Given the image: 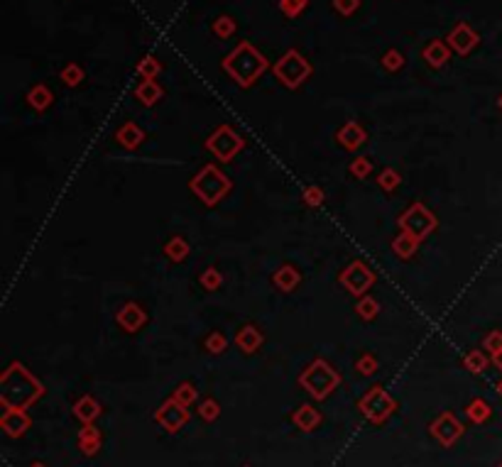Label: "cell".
<instances>
[{
    "mask_svg": "<svg viewBox=\"0 0 502 467\" xmlns=\"http://www.w3.org/2000/svg\"><path fill=\"white\" fill-rule=\"evenodd\" d=\"M45 394V387L22 365H13L0 382V401L6 408H27Z\"/></svg>",
    "mask_w": 502,
    "mask_h": 467,
    "instance_id": "cell-1",
    "label": "cell"
},
{
    "mask_svg": "<svg viewBox=\"0 0 502 467\" xmlns=\"http://www.w3.org/2000/svg\"><path fill=\"white\" fill-rule=\"evenodd\" d=\"M299 384L307 389L317 401H321V399H326L328 394L338 389V384H341V374H338L328 362L317 360V362L309 365V367L301 372Z\"/></svg>",
    "mask_w": 502,
    "mask_h": 467,
    "instance_id": "cell-2",
    "label": "cell"
},
{
    "mask_svg": "<svg viewBox=\"0 0 502 467\" xmlns=\"http://www.w3.org/2000/svg\"><path fill=\"white\" fill-rule=\"evenodd\" d=\"M395 408H397V401L382 387L367 389L365 397L358 401V411H360L370 423H375V426L385 423L387 418L395 413Z\"/></svg>",
    "mask_w": 502,
    "mask_h": 467,
    "instance_id": "cell-3",
    "label": "cell"
},
{
    "mask_svg": "<svg viewBox=\"0 0 502 467\" xmlns=\"http://www.w3.org/2000/svg\"><path fill=\"white\" fill-rule=\"evenodd\" d=\"M226 69L231 71L233 76H236L238 81H241L243 86H248L252 79H257L260 76V71L265 69V59H262L257 52H252L250 47V54H248V59H243V52H233L231 56H228L226 61Z\"/></svg>",
    "mask_w": 502,
    "mask_h": 467,
    "instance_id": "cell-4",
    "label": "cell"
},
{
    "mask_svg": "<svg viewBox=\"0 0 502 467\" xmlns=\"http://www.w3.org/2000/svg\"><path fill=\"white\" fill-rule=\"evenodd\" d=\"M400 228L407 235H412V238L424 240L434 228H436V218H434V213H429L422 204H417L400 218Z\"/></svg>",
    "mask_w": 502,
    "mask_h": 467,
    "instance_id": "cell-5",
    "label": "cell"
},
{
    "mask_svg": "<svg viewBox=\"0 0 502 467\" xmlns=\"http://www.w3.org/2000/svg\"><path fill=\"white\" fill-rule=\"evenodd\" d=\"M199 179L206 181V186H204V184H191V186L199 191V196L206 201V204H216V201L228 191V186H231L226 181V176H223L221 171L216 169V167H206V169L199 174Z\"/></svg>",
    "mask_w": 502,
    "mask_h": 467,
    "instance_id": "cell-6",
    "label": "cell"
},
{
    "mask_svg": "<svg viewBox=\"0 0 502 467\" xmlns=\"http://www.w3.org/2000/svg\"><path fill=\"white\" fill-rule=\"evenodd\" d=\"M155 421L160 423L167 433H176L184 428L186 421H189V411H186V406H181L179 401H174V399L169 397L160 408H157Z\"/></svg>",
    "mask_w": 502,
    "mask_h": 467,
    "instance_id": "cell-7",
    "label": "cell"
},
{
    "mask_svg": "<svg viewBox=\"0 0 502 467\" xmlns=\"http://www.w3.org/2000/svg\"><path fill=\"white\" fill-rule=\"evenodd\" d=\"M429 433H432V436L436 438V441L441 443L443 447H451L453 443H456L458 438L463 436V426H461V421L453 416V413L443 411L441 416H439L436 421L429 426Z\"/></svg>",
    "mask_w": 502,
    "mask_h": 467,
    "instance_id": "cell-8",
    "label": "cell"
},
{
    "mask_svg": "<svg viewBox=\"0 0 502 467\" xmlns=\"http://www.w3.org/2000/svg\"><path fill=\"white\" fill-rule=\"evenodd\" d=\"M241 147H243V139L238 137L231 128H221L216 135H211V139H208V149L216 152L221 160H231Z\"/></svg>",
    "mask_w": 502,
    "mask_h": 467,
    "instance_id": "cell-9",
    "label": "cell"
},
{
    "mask_svg": "<svg viewBox=\"0 0 502 467\" xmlns=\"http://www.w3.org/2000/svg\"><path fill=\"white\" fill-rule=\"evenodd\" d=\"M341 282H343V286H346L348 291L363 293L372 282H375V274H372L363 262H356V264H351V267H348L346 272L341 274Z\"/></svg>",
    "mask_w": 502,
    "mask_h": 467,
    "instance_id": "cell-10",
    "label": "cell"
},
{
    "mask_svg": "<svg viewBox=\"0 0 502 467\" xmlns=\"http://www.w3.org/2000/svg\"><path fill=\"white\" fill-rule=\"evenodd\" d=\"M304 64H307V61L301 59L296 52H289V54H287L284 59L277 64L275 71H277V76H280V79L284 81L287 86H296L301 79H304V76L309 74V71H296V66H304Z\"/></svg>",
    "mask_w": 502,
    "mask_h": 467,
    "instance_id": "cell-11",
    "label": "cell"
},
{
    "mask_svg": "<svg viewBox=\"0 0 502 467\" xmlns=\"http://www.w3.org/2000/svg\"><path fill=\"white\" fill-rule=\"evenodd\" d=\"M30 416L25 413V408H6L3 418H0V426L10 438H20L25 436V431L30 428Z\"/></svg>",
    "mask_w": 502,
    "mask_h": 467,
    "instance_id": "cell-12",
    "label": "cell"
},
{
    "mask_svg": "<svg viewBox=\"0 0 502 467\" xmlns=\"http://www.w3.org/2000/svg\"><path fill=\"white\" fill-rule=\"evenodd\" d=\"M291 421H294V426L299 428V431L312 433L314 428H319V423H321V413L314 406H309V404H304V406H299V411L291 416Z\"/></svg>",
    "mask_w": 502,
    "mask_h": 467,
    "instance_id": "cell-13",
    "label": "cell"
},
{
    "mask_svg": "<svg viewBox=\"0 0 502 467\" xmlns=\"http://www.w3.org/2000/svg\"><path fill=\"white\" fill-rule=\"evenodd\" d=\"M74 416L79 418L81 423L91 426V423H93L96 418L100 416V406H98V401H96L93 397H84V399H79V401L74 404Z\"/></svg>",
    "mask_w": 502,
    "mask_h": 467,
    "instance_id": "cell-14",
    "label": "cell"
},
{
    "mask_svg": "<svg viewBox=\"0 0 502 467\" xmlns=\"http://www.w3.org/2000/svg\"><path fill=\"white\" fill-rule=\"evenodd\" d=\"M79 447L84 450V455H96L100 447V433L93 428V423L91 426H86L84 431L79 433Z\"/></svg>",
    "mask_w": 502,
    "mask_h": 467,
    "instance_id": "cell-15",
    "label": "cell"
},
{
    "mask_svg": "<svg viewBox=\"0 0 502 467\" xmlns=\"http://www.w3.org/2000/svg\"><path fill=\"white\" fill-rule=\"evenodd\" d=\"M338 139H341V144H346L348 149H356L358 144H360L363 139H365V132H363V130L358 128L356 123H348L346 128H343L341 132H338Z\"/></svg>",
    "mask_w": 502,
    "mask_h": 467,
    "instance_id": "cell-16",
    "label": "cell"
},
{
    "mask_svg": "<svg viewBox=\"0 0 502 467\" xmlns=\"http://www.w3.org/2000/svg\"><path fill=\"white\" fill-rule=\"evenodd\" d=\"M466 413L473 423H485L487 418H490V406H487L482 399H473V401L466 406Z\"/></svg>",
    "mask_w": 502,
    "mask_h": 467,
    "instance_id": "cell-17",
    "label": "cell"
},
{
    "mask_svg": "<svg viewBox=\"0 0 502 467\" xmlns=\"http://www.w3.org/2000/svg\"><path fill=\"white\" fill-rule=\"evenodd\" d=\"M196 389L191 387L189 382H184V384H179V387L174 389V394H172V399H174V401H179L181 406H189L191 401H196Z\"/></svg>",
    "mask_w": 502,
    "mask_h": 467,
    "instance_id": "cell-18",
    "label": "cell"
},
{
    "mask_svg": "<svg viewBox=\"0 0 502 467\" xmlns=\"http://www.w3.org/2000/svg\"><path fill=\"white\" fill-rule=\"evenodd\" d=\"M417 243H419L417 238H412V235H407V233H402L400 238L395 240L397 254H400V257H409V254L414 252V247H417Z\"/></svg>",
    "mask_w": 502,
    "mask_h": 467,
    "instance_id": "cell-19",
    "label": "cell"
},
{
    "mask_svg": "<svg viewBox=\"0 0 502 467\" xmlns=\"http://www.w3.org/2000/svg\"><path fill=\"white\" fill-rule=\"evenodd\" d=\"M238 345H241L245 353H252V350L260 345V335H257V330L252 328H243V333L238 335Z\"/></svg>",
    "mask_w": 502,
    "mask_h": 467,
    "instance_id": "cell-20",
    "label": "cell"
},
{
    "mask_svg": "<svg viewBox=\"0 0 502 467\" xmlns=\"http://www.w3.org/2000/svg\"><path fill=\"white\" fill-rule=\"evenodd\" d=\"M199 413H201V418H204V421H216L218 413H221V406H218L216 399H206V401H201Z\"/></svg>",
    "mask_w": 502,
    "mask_h": 467,
    "instance_id": "cell-21",
    "label": "cell"
},
{
    "mask_svg": "<svg viewBox=\"0 0 502 467\" xmlns=\"http://www.w3.org/2000/svg\"><path fill=\"white\" fill-rule=\"evenodd\" d=\"M424 54H427L429 64H434V66L443 64V61H446V56H448V54H446V49H443L441 45H436V42H434V45H429Z\"/></svg>",
    "mask_w": 502,
    "mask_h": 467,
    "instance_id": "cell-22",
    "label": "cell"
},
{
    "mask_svg": "<svg viewBox=\"0 0 502 467\" xmlns=\"http://www.w3.org/2000/svg\"><path fill=\"white\" fill-rule=\"evenodd\" d=\"M463 365H466V367H468V369H471V372H473V374H480V372H482V369H485V365H487V360H485V358H482V355H480V353H471V355H468V358H466V360H463Z\"/></svg>",
    "mask_w": 502,
    "mask_h": 467,
    "instance_id": "cell-23",
    "label": "cell"
},
{
    "mask_svg": "<svg viewBox=\"0 0 502 467\" xmlns=\"http://www.w3.org/2000/svg\"><path fill=\"white\" fill-rule=\"evenodd\" d=\"M377 369V362L372 355H363L360 360H358V372L360 374H372Z\"/></svg>",
    "mask_w": 502,
    "mask_h": 467,
    "instance_id": "cell-24",
    "label": "cell"
},
{
    "mask_svg": "<svg viewBox=\"0 0 502 467\" xmlns=\"http://www.w3.org/2000/svg\"><path fill=\"white\" fill-rule=\"evenodd\" d=\"M137 95H140V98L145 100V103H152V100H155L157 95H160V89H155L152 84H147V86H142V89L137 91Z\"/></svg>",
    "mask_w": 502,
    "mask_h": 467,
    "instance_id": "cell-25",
    "label": "cell"
},
{
    "mask_svg": "<svg viewBox=\"0 0 502 467\" xmlns=\"http://www.w3.org/2000/svg\"><path fill=\"white\" fill-rule=\"evenodd\" d=\"M208 348H211L213 353H221V350L226 348V340H223V335H211V340H208Z\"/></svg>",
    "mask_w": 502,
    "mask_h": 467,
    "instance_id": "cell-26",
    "label": "cell"
},
{
    "mask_svg": "<svg viewBox=\"0 0 502 467\" xmlns=\"http://www.w3.org/2000/svg\"><path fill=\"white\" fill-rule=\"evenodd\" d=\"M400 64H402V59H400V54H397V52H390V54L385 56V66H387V69H397Z\"/></svg>",
    "mask_w": 502,
    "mask_h": 467,
    "instance_id": "cell-27",
    "label": "cell"
},
{
    "mask_svg": "<svg viewBox=\"0 0 502 467\" xmlns=\"http://www.w3.org/2000/svg\"><path fill=\"white\" fill-rule=\"evenodd\" d=\"M336 6L341 8L343 13H351L358 8V0H336Z\"/></svg>",
    "mask_w": 502,
    "mask_h": 467,
    "instance_id": "cell-28",
    "label": "cell"
},
{
    "mask_svg": "<svg viewBox=\"0 0 502 467\" xmlns=\"http://www.w3.org/2000/svg\"><path fill=\"white\" fill-rule=\"evenodd\" d=\"M365 169H367V162H365V160L358 162V164H353V167H351L353 174H358V176H360V179H363V176H365Z\"/></svg>",
    "mask_w": 502,
    "mask_h": 467,
    "instance_id": "cell-29",
    "label": "cell"
},
{
    "mask_svg": "<svg viewBox=\"0 0 502 467\" xmlns=\"http://www.w3.org/2000/svg\"><path fill=\"white\" fill-rule=\"evenodd\" d=\"M495 362H497V367H502V350L497 353V358H495Z\"/></svg>",
    "mask_w": 502,
    "mask_h": 467,
    "instance_id": "cell-30",
    "label": "cell"
},
{
    "mask_svg": "<svg viewBox=\"0 0 502 467\" xmlns=\"http://www.w3.org/2000/svg\"><path fill=\"white\" fill-rule=\"evenodd\" d=\"M30 467H47V465H42V462H35V465H30Z\"/></svg>",
    "mask_w": 502,
    "mask_h": 467,
    "instance_id": "cell-31",
    "label": "cell"
},
{
    "mask_svg": "<svg viewBox=\"0 0 502 467\" xmlns=\"http://www.w3.org/2000/svg\"><path fill=\"white\" fill-rule=\"evenodd\" d=\"M497 392H500V397H502V382H500V384H497Z\"/></svg>",
    "mask_w": 502,
    "mask_h": 467,
    "instance_id": "cell-32",
    "label": "cell"
},
{
    "mask_svg": "<svg viewBox=\"0 0 502 467\" xmlns=\"http://www.w3.org/2000/svg\"><path fill=\"white\" fill-rule=\"evenodd\" d=\"M497 467H502V462H500V465H497Z\"/></svg>",
    "mask_w": 502,
    "mask_h": 467,
    "instance_id": "cell-33",
    "label": "cell"
}]
</instances>
